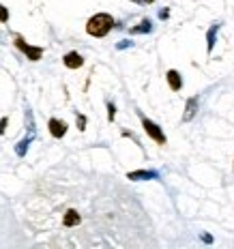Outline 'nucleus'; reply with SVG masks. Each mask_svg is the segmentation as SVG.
Returning <instances> with one entry per match:
<instances>
[{
    "label": "nucleus",
    "instance_id": "f257e3e1",
    "mask_svg": "<svg viewBox=\"0 0 234 249\" xmlns=\"http://www.w3.org/2000/svg\"><path fill=\"white\" fill-rule=\"evenodd\" d=\"M114 28V18L110 13H95L86 22V33L95 39H103Z\"/></svg>",
    "mask_w": 234,
    "mask_h": 249
},
{
    "label": "nucleus",
    "instance_id": "423d86ee",
    "mask_svg": "<svg viewBox=\"0 0 234 249\" xmlns=\"http://www.w3.org/2000/svg\"><path fill=\"white\" fill-rule=\"evenodd\" d=\"M165 80H168V86H170V90H180L183 88V77H180V73L176 69H170L168 73H165Z\"/></svg>",
    "mask_w": 234,
    "mask_h": 249
},
{
    "label": "nucleus",
    "instance_id": "a211bd4d",
    "mask_svg": "<svg viewBox=\"0 0 234 249\" xmlns=\"http://www.w3.org/2000/svg\"><path fill=\"white\" fill-rule=\"evenodd\" d=\"M127 45H131V41H121V43H118V50H123V48H127Z\"/></svg>",
    "mask_w": 234,
    "mask_h": 249
},
{
    "label": "nucleus",
    "instance_id": "39448f33",
    "mask_svg": "<svg viewBox=\"0 0 234 249\" xmlns=\"http://www.w3.org/2000/svg\"><path fill=\"white\" fill-rule=\"evenodd\" d=\"M62 62H65L67 69H80V67L84 65V58H82V54H77V52H67Z\"/></svg>",
    "mask_w": 234,
    "mask_h": 249
},
{
    "label": "nucleus",
    "instance_id": "2eb2a0df",
    "mask_svg": "<svg viewBox=\"0 0 234 249\" xmlns=\"http://www.w3.org/2000/svg\"><path fill=\"white\" fill-rule=\"evenodd\" d=\"M114 116H116V106H114V103H108V118L114 121Z\"/></svg>",
    "mask_w": 234,
    "mask_h": 249
},
{
    "label": "nucleus",
    "instance_id": "f3484780",
    "mask_svg": "<svg viewBox=\"0 0 234 249\" xmlns=\"http://www.w3.org/2000/svg\"><path fill=\"white\" fill-rule=\"evenodd\" d=\"M7 123H9V118H7V116H4L2 121H0V133H4V131H7Z\"/></svg>",
    "mask_w": 234,
    "mask_h": 249
},
{
    "label": "nucleus",
    "instance_id": "7ed1b4c3",
    "mask_svg": "<svg viewBox=\"0 0 234 249\" xmlns=\"http://www.w3.org/2000/svg\"><path fill=\"white\" fill-rule=\"evenodd\" d=\"M15 48H18V50H22L24 54H26V58H28V60H33V62L41 60V56H43V48H37V45H30V43H26L24 37H19V35H15Z\"/></svg>",
    "mask_w": 234,
    "mask_h": 249
},
{
    "label": "nucleus",
    "instance_id": "20e7f679",
    "mask_svg": "<svg viewBox=\"0 0 234 249\" xmlns=\"http://www.w3.org/2000/svg\"><path fill=\"white\" fill-rule=\"evenodd\" d=\"M48 129H50L52 136L60 140V138H65V133H67V129H69V124H67L65 121H58V118H50Z\"/></svg>",
    "mask_w": 234,
    "mask_h": 249
},
{
    "label": "nucleus",
    "instance_id": "9b49d317",
    "mask_svg": "<svg viewBox=\"0 0 234 249\" xmlns=\"http://www.w3.org/2000/svg\"><path fill=\"white\" fill-rule=\"evenodd\" d=\"M153 30V22L150 19H142L136 28H131V33H150Z\"/></svg>",
    "mask_w": 234,
    "mask_h": 249
},
{
    "label": "nucleus",
    "instance_id": "1a4fd4ad",
    "mask_svg": "<svg viewBox=\"0 0 234 249\" xmlns=\"http://www.w3.org/2000/svg\"><path fill=\"white\" fill-rule=\"evenodd\" d=\"M80 221H82V217L75 209H69L65 213V217H62V226L65 228H75V226H80Z\"/></svg>",
    "mask_w": 234,
    "mask_h": 249
},
{
    "label": "nucleus",
    "instance_id": "6e6552de",
    "mask_svg": "<svg viewBox=\"0 0 234 249\" xmlns=\"http://www.w3.org/2000/svg\"><path fill=\"white\" fill-rule=\"evenodd\" d=\"M157 172L155 170H136V172H129L127 174V178L129 180H153V178H157Z\"/></svg>",
    "mask_w": 234,
    "mask_h": 249
},
{
    "label": "nucleus",
    "instance_id": "f8f14e48",
    "mask_svg": "<svg viewBox=\"0 0 234 249\" xmlns=\"http://www.w3.org/2000/svg\"><path fill=\"white\" fill-rule=\"evenodd\" d=\"M28 144H30V138H26L24 142H19V144H18L15 153H18V155H24V153H26V148H28Z\"/></svg>",
    "mask_w": 234,
    "mask_h": 249
},
{
    "label": "nucleus",
    "instance_id": "0eeeda50",
    "mask_svg": "<svg viewBox=\"0 0 234 249\" xmlns=\"http://www.w3.org/2000/svg\"><path fill=\"white\" fill-rule=\"evenodd\" d=\"M198 114V97H189L185 103V114H183V123L194 121V116Z\"/></svg>",
    "mask_w": 234,
    "mask_h": 249
},
{
    "label": "nucleus",
    "instance_id": "dca6fc26",
    "mask_svg": "<svg viewBox=\"0 0 234 249\" xmlns=\"http://www.w3.org/2000/svg\"><path fill=\"white\" fill-rule=\"evenodd\" d=\"M131 2H136V4H140V7H146V4H153L155 0H131Z\"/></svg>",
    "mask_w": 234,
    "mask_h": 249
},
{
    "label": "nucleus",
    "instance_id": "4468645a",
    "mask_svg": "<svg viewBox=\"0 0 234 249\" xmlns=\"http://www.w3.org/2000/svg\"><path fill=\"white\" fill-rule=\"evenodd\" d=\"M77 129H80V131L86 129V116H82V114H77Z\"/></svg>",
    "mask_w": 234,
    "mask_h": 249
},
{
    "label": "nucleus",
    "instance_id": "9d476101",
    "mask_svg": "<svg viewBox=\"0 0 234 249\" xmlns=\"http://www.w3.org/2000/svg\"><path fill=\"white\" fill-rule=\"evenodd\" d=\"M217 33H219V24L211 26L209 33H206V54H213V48H215V41H217Z\"/></svg>",
    "mask_w": 234,
    "mask_h": 249
},
{
    "label": "nucleus",
    "instance_id": "f03ea898",
    "mask_svg": "<svg viewBox=\"0 0 234 249\" xmlns=\"http://www.w3.org/2000/svg\"><path fill=\"white\" fill-rule=\"evenodd\" d=\"M142 127H144V131H146V136H148L150 140H153V142H157L159 146H165V142H168V138H165L163 129H161L157 123H153V121H150V118L142 116Z\"/></svg>",
    "mask_w": 234,
    "mask_h": 249
},
{
    "label": "nucleus",
    "instance_id": "ddd939ff",
    "mask_svg": "<svg viewBox=\"0 0 234 249\" xmlns=\"http://www.w3.org/2000/svg\"><path fill=\"white\" fill-rule=\"evenodd\" d=\"M9 22V9L4 7V4H0V24Z\"/></svg>",
    "mask_w": 234,
    "mask_h": 249
}]
</instances>
